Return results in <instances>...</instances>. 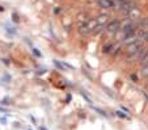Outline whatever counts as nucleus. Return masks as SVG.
Returning a JSON list of instances; mask_svg holds the SVG:
<instances>
[{
  "instance_id": "f3484780",
  "label": "nucleus",
  "mask_w": 148,
  "mask_h": 130,
  "mask_svg": "<svg viewBox=\"0 0 148 130\" xmlns=\"http://www.w3.org/2000/svg\"><path fill=\"white\" fill-rule=\"evenodd\" d=\"M131 79H132V80H134V82H135V83H136V82H138V78H136V75H131Z\"/></svg>"
},
{
  "instance_id": "6e6552de",
  "label": "nucleus",
  "mask_w": 148,
  "mask_h": 130,
  "mask_svg": "<svg viewBox=\"0 0 148 130\" xmlns=\"http://www.w3.org/2000/svg\"><path fill=\"white\" fill-rule=\"evenodd\" d=\"M77 20H79V23H83V25H85V24L88 23L87 14H85V13H81V14H79V16H77ZM83 25H81V26H83Z\"/></svg>"
},
{
  "instance_id": "20e7f679",
  "label": "nucleus",
  "mask_w": 148,
  "mask_h": 130,
  "mask_svg": "<svg viewBox=\"0 0 148 130\" xmlns=\"http://www.w3.org/2000/svg\"><path fill=\"white\" fill-rule=\"evenodd\" d=\"M97 4L103 9H110L113 8V1L112 0H97Z\"/></svg>"
},
{
  "instance_id": "1a4fd4ad",
  "label": "nucleus",
  "mask_w": 148,
  "mask_h": 130,
  "mask_svg": "<svg viewBox=\"0 0 148 130\" xmlns=\"http://www.w3.org/2000/svg\"><path fill=\"white\" fill-rule=\"evenodd\" d=\"M140 75H142V76H144V78H148V65H145V66H143V67H142Z\"/></svg>"
},
{
  "instance_id": "aec40b11",
  "label": "nucleus",
  "mask_w": 148,
  "mask_h": 130,
  "mask_svg": "<svg viewBox=\"0 0 148 130\" xmlns=\"http://www.w3.org/2000/svg\"><path fill=\"white\" fill-rule=\"evenodd\" d=\"M41 130H46V129H45V127H41Z\"/></svg>"
},
{
  "instance_id": "6ab92c4d",
  "label": "nucleus",
  "mask_w": 148,
  "mask_h": 130,
  "mask_svg": "<svg viewBox=\"0 0 148 130\" xmlns=\"http://www.w3.org/2000/svg\"><path fill=\"white\" fill-rule=\"evenodd\" d=\"M144 95H145V97H147V99H148V95H147V94H145V92H144Z\"/></svg>"
},
{
  "instance_id": "9b49d317",
  "label": "nucleus",
  "mask_w": 148,
  "mask_h": 130,
  "mask_svg": "<svg viewBox=\"0 0 148 130\" xmlns=\"http://www.w3.org/2000/svg\"><path fill=\"white\" fill-rule=\"evenodd\" d=\"M140 65L142 66H145V65H148V51L144 54V57L140 59Z\"/></svg>"
},
{
  "instance_id": "2eb2a0df",
  "label": "nucleus",
  "mask_w": 148,
  "mask_h": 130,
  "mask_svg": "<svg viewBox=\"0 0 148 130\" xmlns=\"http://www.w3.org/2000/svg\"><path fill=\"white\" fill-rule=\"evenodd\" d=\"M12 17H13V20L16 21V23H18V16H17L16 13H13V14H12Z\"/></svg>"
},
{
  "instance_id": "f03ea898",
  "label": "nucleus",
  "mask_w": 148,
  "mask_h": 130,
  "mask_svg": "<svg viewBox=\"0 0 148 130\" xmlns=\"http://www.w3.org/2000/svg\"><path fill=\"white\" fill-rule=\"evenodd\" d=\"M134 8H136L134 0H122V6H121V11H123L126 14L129 13L130 11H132Z\"/></svg>"
},
{
  "instance_id": "9d476101",
  "label": "nucleus",
  "mask_w": 148,
  "mask_h": 130,
  "mask_svg": "<svg viewBox=\"0 0 148 130\" xmlns=\"http://www.w3.org/2000/svg\"><path fill=\"white\" fill-rule=\"evenodd\" d=\"M112 49H113V43L109 42V43H106V45L103 46L102 51H103V53H109V51H112Z\"/></svg>"
},
{
  "instance_id": "0eeeda50",
  "label": "nucleus",
  "mask_w": 148,
  "mask_h": 130,
  "mask_svg": "<svg viewBox=\"0 0 148 130\" xmlns=\"http://www.w3.org/2000/svg\"><path fill=\"white\" fill-rule=\"evenodd\" d=\"M96 26H97V23H96V20H88V23L85 24V28L88 29L89 32H93L96 29Z\"/></svg>"
},
{
  "instance_id": "ddd939ff",
  "label": "nucleus",
  "mask_w": 148,
  "mask_h": 130,
  "mask_svg": "<svg viewBox=\"0 0 148 130\" xmlns=\"http://www.w3.org/2000/svg\"><path fill=\"white\" fill-rule=\"evenodd\" d=\"M115 113H117V116H118V117H122V118H127V116H126L125 113H122L121 110H118V112H115Z\"/></svg>"
},
{
  "instance_id": "f257e3e1",
  "label": "nucleus",
  "mask_w": 148,
  "mask_h": 130,
  "mask_svg": "<svg viewBox=\"0 0 148 130\" xmlns=\"http://www.w3.org/2000/svg\"><path fill=\"white\" fill-rule=\"evenodd\" d=\"M142 47H144V42H143V41H140V40H135L134 42L129 43V45L126 46V53H127V57L134 55V54L138 53V51H139Z\"/></svg>"
},
{
  "instance_id": "dca6fc26",
  "label": "nucleus",
  "mask_w": 148,
  "mask_h": 130,
  "mask_svg": "<svg viewBox=\"0 0 148 130\" xmlns=\"http://www.w3.org/2000/svg\"><path fill=\"white\" fill-rule=\"evenodd\" d=\"M33 53H34V54H36L37 57H41V53H39V51H38V50H37V49H33Z\"/></svg>"
},
{
  "instance_id": "423d86ee",
  "label": "nucleus",
  "mask_w": 148,
  "mask_h": 130,
  "mask_svg": "<svg viewBox=\"0 0 148 130\" xmlns=\"http://www.w3.org/2000/svg\"><path fill=\"white\" fill-rule=\"evenodd\" d=\"M127 14H129L130 20H135V19H139V17H140V11L138 8H134L132 11H130Z\"/></svg>"
},
{
  "instance_id": "7ed1b4c3",
  "label": "nucleus",
  "mask_w": 148,
  "mask_h": 130,
  "mask_svg": "<svg viewBox=\"0 0 148 130\" xmlns=\"http://www.w3.org/2000/svg\"><path fill=\"white\" fill-rule=\"evenodd\" d=\"M119 29H121V23L118 20H113L112 23H109L106 26L108 33H110V34H115Z\"/></svg>"
},
{
  "instance_id": "a211bd4d",
  "label": "nucleus",
  "mask_w": 148,
  "mask_h": 130,
  "mask_svg": "<svg viewBox=\"0 0 148 130\" xmlns=\"http://www.w3.org/2000/svg\"><path fill=\"white\" fill-rule=\"evenodd\" d=\"M4 11V8H3V7H0V12H3Z\"/></svg>"
},
{
  "instance_id": "39448f33",
  "label": "nucleus",
  "mask_w": 148,
  "mask_h": 130,
  "mask_svg": "<svg viewBox=\"0 0 148 130\" xmlns=\"http://www.w3.org/2000/svg\"><path fill=\"white\" fill-rule=\"evenodd\" d=\"M95 20H96V23H97V25L103 26L108 21H109V16H108V14H100V16H98L97 19H95Z\"/></svg>"
},
{
  "instance_id": "f8f14e48",
  "label": "nucleus",
  "mask_w": 148,
  "mask_h": 130,
  "mask_svg": "<svg viewBox=\"0 0 148 130\" xmlns=\"http://www.w3.org/2000/svg\"><path fill=\"white\" fill-rule=\"evenodd\" d=\"M93 109H95V110H96V112H98V113H100V114H102V116H105V117H106V116H108V114H106V113H105V112H103V110H102V109H98V108H96V107H93Z\"/></svg>"
},
{
  "instance_id": "4468645a",
  "label": "nucleus",
  "mask_w": 148,
  "mask_h": 130,
  "mask_svg": "<svg viewBox=\"0 0 148 130\" xmlns=\"http://www.w3.org/2000/svg\"><path fill=\"white\" fill-rule=\"evenodd\" d=\"M54 63H55V66L56 67H59L60 70H64V67H63V65H60V63L58 62V61H54Z\"/></svg>"
}]
</instances>
